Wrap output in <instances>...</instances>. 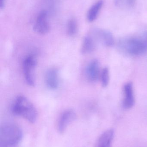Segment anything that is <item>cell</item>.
Returning a JSON list of instances; mask_svg holds the SVG:
<instances>
[{
	"label": "cell",
	"mask_w": 147,
	"mask_h": 147,
	"mask_svg": "<svg viewBox=\"0 0 147 147\" xmlns=\"http://www.w3.org/2000/svg\"><path fill=\"white\" fill-rule=\"evenodd\" d=\"M22 136V131L17 124L4 123L0 129V147H16L21 140Z\"/></svg>",
	"instance_id": "6da1fadb"
},
{
	"label": "cell",
	"mask_w": 147,
	"mask_h": 147,
	"mask_svg": "<svg viewBox=\"0 0 147 147\" xmlns=\"http://www.w3.org/2000/svg\"><path fill=\"white\" fill-rule=\"evenodd\" d=\"M12 110L16 115L21 117L32 123L35 122L37 119L36 109L24 96H20L16 98L12 106Z\"/></svg>",
	"instance_id": "7a4b0ae2"
},
{
	"label": "cell",
	"mask_w": 147,
	"mask_h": 147,
	"mask_svg": "<svg viewBox=\"0 0 147 147\" xmlns=\"http://www.w3.org/2000/svg\"><path fill=\"white\" fill-rule=\"evenodd\" d=\"M120 49L132 56H139L147 52V33L144 37H132L123 39L119 43Z\"/></svg>",
	"instance_id": "3957f363"
},
{
	"label": "cell",
	"mask_w": 147,
	"mask_h": 147,
	"mask_svg": "<svg viewBox=\"0 0 147 147\" xmlns=\"http://www.w3.org/2000/svg\"><path fill=\"white\" fill-rule=\"evenodd\" d=\"M37 65L36 58L33 55H28L24 59L22 69L24 78L27 84L31 86L35 84V70Z\"/></svg>",
	"instance_id": "277c9868"
},
{
	"label": "cell",
	"mask_w": 147,
	"mask_h": 147,
	"mask_svg": "<svg viewBox=\"0 0 147 147\" xmlns=\"http://www.w3.org/2000/svg\"><path fill=\"white\" fill-rule=\"evenodd\" d=\"M33 29L35 32L40 34H45L49 32L50 26L46 11L42 10L39 13L34 24Z\"/></svg>",
	"instance_id": "5b68a950"
},
{
	"label": "cell",
	"mask_w": 147,
	"mask_h": 147,
	"mask_svg": "<svg viewBox=\"0 0 147 147\" xmlns=\"http://www.w3.org/2000/svg\"><path fill=\"white\" fill-rule=\"evenodd\" d=\"M76 115L74 111L67 110L62 113L58 124V129L61 134L64 133L68 125L76 119Z\"/></svg>",
	"instance_id": "8992f818"
},
{
	"label": "cell",
	"mask_w": 147,
	"mask_h": 147,
	"mask_svg": "<svg viewBox=\"0 0 147 147\" xmlns=\"http://www.w3.org/2000/svg\"><path fill=\"white\" fill-rule=\"evenodd\" d=\"M123 93L124 98L123 101V106L126 109H131L135 104V98L132 83L129 82L124 85Z\"/></svg>",
	"instance_id": "52a82bcc"
},
{
	"label": "cell",
	"mask_w": 147,
	"mask_h": 147,
	"mask_svg": "<svg viewBox=\"0 0 147 147\" xmlns=\"http://www.w3.org/2000/svg\"><path fill=\"white\" fill-rule=\"evenodd\" d=\"M97 40L101 41L104 45L112 47L115 43L113 34L109 31L104 29H94L92 32Z\"/></svg>",
	"instance_id": "ba28073f"
},
{
	"label": "cell",
	"mask_w": 147,
	"mask_h": 147,
	"mask_svg": "<svg viewBox=\"0 0 147 147\" xmlns=\"http://www.w3.org/2000/svg\"><path fill=\"white\" fill-rule=\"evenodd\" d=\"M86 77L89 81L96 82L100 75V64L97 59L91 61L86 67Z\"/></svg>",
	"instance_id": "9c48e42d"
},
{
	"label": "cell",
	"mask_w": 147,
	"mask_h": 147,
	"mask_svg": "<svg viewBox=\"0 0 147 147\" xmlns=\"http://www.w3.org/2000/svg\"><path fill=\"white\" fill-rule=\"evenodd\" d=\"M45 81L47 86L51 90L58 88L59 84L58 70L55 68H51L47 71L45 76Z\"/></svg>",
	"instance_id": "30bf717a"
},
{
	"label": "cell",
	"mask_w": 147,
	"mask_h": 147,
	"mask_svg": "<svg viewBox=\"0 0 147 147\" xmlns=\"http://www.w3.org/2000/svg\"><path fill=\"white\" fill-rule=\"evenodd\" d=\"M96 38L92 32L85 36L81 47V53L84 54L92 53L96 49Z\"/></svg>",
	"instance_id": "8fae6325"
},
{
	"label": "cell",
	"mask_w": 147,
	"mask_h": 147,
	"mask_svg": "<svg viewBox=\"0 0 147 147\" xmlns=\"http://www.w3.org/2000/svg\"><path fill=\"white\" fill-rule=\"evenodd\" d=\"M114 136V132L112 129L105 131L98 139L97 147H111Z\"/></svg>",
	"instance_id": "7c38bea8"
},
{
	"label": "cell",
	"mask_w": 147,
	"mask_h": 147,
	"mask_svg": "<svg viewBox=\"0 0 147 147\" xmlns=\"http://www.w3.org/2000/svg\"><path fill=\"white\" fill-rule=\"evenodd\" d=\"M103 4L104 1L99 0L90 8L87 15L88 21L92 22L96 19Z\"/></svg>",
	"instance_id": "4fadbf2b"
},
{
	"label": "cell",
	"mask_w": 147,
	"mask_h": 147,
	"mask_svg": "<svg viewBox=\"0 0 147 147\" xmlns=\"http://www.w3.org/2000/svg\"><path fill=\"white\" fill-rule=\"evenodd\" d=\"M78 31V24L76 20L71 19L67 24V33L68 35L73 36L76 35Z\"/></svg>",
	"instance_id": "5bb4252c"
},
{
	"label": "cell",
	"mask_w": 147,
	"mask_h": 147,
	"mask_svg": "<svg viewBox=\"0 0 147 147\" xmlns=\"http://www.w3.org/2000/svg\"><path fill=\"white\" fill-rule=\"evenodd\" d=\"M117 7L121 8H130L135 5L136 0H114Z\"/></svg>",
	"instance_id": "9a60e30c"
},
{
	"label": "cell",
	"mask_w": 147,
	"mask_h": 147,
	"mask_svg": "<svg viewBox=\"0 0 147 147\" xmlns=\"http://www.w3.org/2000/svg\"><path fill=\"white\" fill-rule=\"evenodd\" d=\"M109 78V71L107 67H105L101 74V83L103 87H106L108 85Z\"/></svg>",
	"instance_id": "2e32d148"
},
{
	"label": "cell",
	"mask_w": 147,
	"mask_h": 147,
	"mask_svg": "<svg viewBox=\"0 0 147 147\" xmlns=\"http://www.w3.org/2000/svg\"><path fill=\"white\" fill-rule=\"evenodd\" d=\"M5 0H0V7L1 9H3L5 6Z\"/></svg>",
	"instance_id": "e0dca14e"
}]
</instances>
